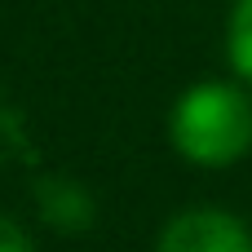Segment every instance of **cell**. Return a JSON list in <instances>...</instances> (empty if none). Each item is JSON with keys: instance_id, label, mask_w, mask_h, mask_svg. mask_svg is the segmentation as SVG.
<instances>
[{"instance_id": "obj_5", "label": "cell", "mask_w": 252, "mask_h": 252, "mask_svg": "<svg viewBox=\"0 0 252 252\" xmlns=\"http://www.w3.org/2000/svg\"><path fill=\"white\" fill-rule=\"evenodd\" d=\"M0 252H31V244H27V235L9 221V217H0Z\"/></svg>"}, {"instance_id": "obj_2", "label": "cell", "mask_w": 252, "mask_h": 252, "mask_svg": "<svg viewBox=\"0 0 252 252\" xmlns=\"http://www.w3.org/2000/svg\"><path fill=\"white\" fill-rule=\"evenodd\" d=\"M159 252H252V235L221 208H190L164 226Z\"/></svg>"}, {"instance_id": "obj_4", "label": "cell", "mask_w": 252, "mask_h": 252, "mask_svg": "<svg viewBox=\"0 0 252 252\" xmlns=\"http://www.w3.org/2000/svg\"><path fill=\"white\" fill-rule=\"evenodd\" d=\"M226 53L239 80L252 84V0H235L230 22H226Z\"/></svg>"}, {"instance_id": "obj_1", "label": "cell", "mask_w": 252, "mask_h": 252, "mask_svg": "<svg viewBox=\"0 0 252 252\" xmlns=\"http://www.w3.org/2000/svg\"><path fill=\"white\" fill-rule=\"evenodd\" d=\"M168 137L182 159L199 168H226L252 151V97L235 84L204 80L177 97Z\"/></svg>"}, {"instance_id": "obj_3", "label": "cell", "mask_w": 252, "mask_h": 252, "mask_svg": "<svg viewBox=\"0 0 252 252\" xmlns=\"http://www.w3.org/2000/svg\"><path fill=\"white\" fill-rule=\"evenodd\" d=\"M40 213H44V221L58 226V230H84L89 217H93V204H89V195H84L80 186H71V182H44V186H40Z\"/></svg>"}]
</instances>
